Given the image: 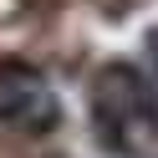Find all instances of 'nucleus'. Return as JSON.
<instances>
[{
  "label": "nucleus",
  "instance_id": "f257e3e1",
  "mask_svg": "<svg viewBox=\"0 0 158 158\" xmlns=\"http://www.w3.org/2000/svg\"><path fill=\"white\" fill-rule=\"evenodd\" d=\"M92 112L102 138L123 153H143L158 138V102L133 66H107L92 82Z\"/></svg>",
  "mask_w": 158,
  "mask_h": 158
},
{
  "label": "nucleus",
  "instance_id": "f03ea898",
  "mask_svg": "<svg viewBox=\"0 0 158 158\" xmlns=\"http://www.w3.org/2000/svg\"><path fill=\"white\" fill-rule=\"evenodd\" d=\"M61 117L51 82L31 66H0V123L15 133H46Z\"/></svg>",
  "mask_w": 158,
  "mask_h": 158
},
{
  "label": "nucleus",
  "instance_id": "7ed1b4c3",
  "mask_svg": "<svg viewBox=\"0 0 158 158\" xmlns=\"http://www.w3.org/2000/svg\"><path fill=\"white\" fill-rule=\"evenodd\" d=\"M153 72H158V36H153Z\"/></svg>",
  "mask_w": 158,
  "mask_h": 158
}]
</instances>
